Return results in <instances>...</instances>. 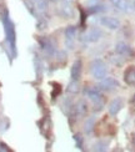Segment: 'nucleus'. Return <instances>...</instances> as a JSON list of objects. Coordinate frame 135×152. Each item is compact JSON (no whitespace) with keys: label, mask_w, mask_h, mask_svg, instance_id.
Listing matches in <instances>:
<instances>
[{"label":"nucleus","mask_w":135,"mask_h":152,"mask_svg":"<svg viewBox=\"0 0 135 152\" xmlns=\"http://www.w3.org/2000/svg\"><path fill=\"white\" fill-rule=\"evenodd\" d=\"M101 36H103V31L100 29H98V28H93V29L85 31V33L81 35V40L84 42L91 44V42L99 41Z\"/></svg>","instance_id":"7ed1b4c3"},{"label":"nucleus","mask_w":135,"mask_h":152,"mask_svg":"<svg viewBox=\"0 0 135 152\" xmlns=\"http://www.w3.org/2000/svg\"><path fill=\"white\" fill-rule=\"evenodd\" d=\"M110 3L115 6V8H118V6H119V4L121 3V0H110Z\"/></svg>","instance_id":"4be33fe9"},{"label":"nucleus","mask_w":135,"mask_h":152,"mask_svg":"<svg viewBox=\"0 0 135 152\" xmlns=\"http://www.w3.org/2000/svg\"><path fill=\"white\" fill-rule=\"evenodd\" d=\"M33 3L36 6V9L40 11H45L48 9V0H33Z\"/></svg>","instance_id":"2eb2a0df"},{"label":"nucleus","mask_w":135,"mask_h":152,"mask_svg":"<svg viewBox=\"0 0 135 152\" xmlns=\"http://www.w3.org/2000/svg\"><path fill=\"white\" fill-rule=\"evenodd\" d=\"M80 12H81V24H84V20H85V14H84V11H83V10H80Z\"/></svg>","instance_id":"5701e85b"},{"label":"nucleus","mask_w":135,"mask_h":152,"mask_svg":"<svg viewBox=\"0 0 135 152\" xmlns=\"http://www.w3.org/2000/svg\"><path fill=\"white\" fill-rule=\"evenodd\" d=\"M66 90H68L69 92H72V94H76V92L79 91V84H78V81L72 80V82H70V84L68 85Z\"/></svg>","instance_id":"f3484780"},{"label":"nucleus","mask_w":135,"mask_h":152,"mask_svg":"<svg viewBox=\"0 0 135 152\" xmlns=\"http://www.w3.org/2000/svg\"><path fill=\"white\" fill-rule=\"evenodd\" d=\"M81 70H83L81 60H80V59L75 60L74 64H73V66H72V71H70V75H72V80L79 81L80 76H81Z\"/></svg>","instance_id":"6e6552de"},{"label":"nucleus","mask_w":135,"mask_h":152,"mask_svg":"<svg viewBox=\"0 0 135 152\" xmlns=\"http://www.w3.org/2000/svg\"><path fill=\"white\" fill-rule=\"evenodd\" d=\"M86 4H88L89 6H93V5L99 4V0H86Z\"/></svg>","instance_id":"412c9836"},{"label":"nucleus","mask_w":135,"mask_h":152,"mask_svg":"<svg viewBox=\"0 0 135 152\" xmlns=\"http://www.w3.org/2000/svg\"><path fill=\"white\" fill-rule=\"evenodd\" d=\"M63 1H65V3H72V0H63Z\"/></svg>","instance_id":"b1692460"},{"label":"nucleus","mask_w":135,"mask_h":152,"mask_svg":"<svg viewBox=\"0 0 135 152\" xmlns=\"http://www.w3.org/2000/svg\"><path fill=\"white\" fill-rule=\"evenodd\" d=\"M118 87H119V82L114 77H106V76L100 80V84H99V88L103 91H114Z\"/></svg>","instance_id":"20e7f679"},{"label":"nucleus","mask_w":135,"mask_h":152,"mask_svg":"<svg viewBox=\"0 0 135 152\" xmlns=\"http://www.w3.org/2000/svg\"><path fill=\"white\" fill-rule=\"evenodd\" d=\"M121 107H123V99L121 97L114 99L110 102V105H109V107H108L109 113H110L111 116H117L118 112L121 110Z\"/></svg>","instance_id":"0eeeda50"},{"label":"nucleus","mask_w":135,"mask_h":152,"mask_svg":"<svg viewBox=\"0 0 135 152\" xmlns=\"http://www.w3.org/2000/svg\"><path fill=\"white\" fill-rule=\"evenodd\" d=\"M53 1H56V0H53Z\"/></svg>","instance_id":"bb28decb"},{"label":"nucleus","mask_w":135,"mask_h":152,"mask_svg":"<svg viewBox=\"0 0 135 152\" xmlns=\"http://www.w3.org/2000/svg\"><path fill=\"white\" fill-rule=\"evenodd\" d=\"M74 140H75V142H76V147L80 148V150H83V137H81L80 135H75V136H74Z\"/></svg>","instance_id":"6ab92c4d"},{"label":"nucleus","mask_w":135,"mask_h":152,"mask_svg":"<svg viewBox=\"0 0 135 152\" xmlns=\"http://www.w3.org/2000/svg\"><path fill=\"white\" fill-rule=\"evenodd\" d=\"M84 94H85L86 97H89L90 100H93L94 102L103 100V95L99 91V88H96V87H86L84 90Z\"/></svg>","instance_id":"1a4fd4ad"},{"label":"nucleus","mask_w":135,"mask_h":152,"mask_svg":"<svg viewBox=\"0 0 135 152\" xmlns=\"http://www.w3.org/2000/svg\"><path fill=\"white\" fill-rule=\"evenodd\" d=\"M3 25H4V31H5V37L6 41H8L9 46L11 49L13 55H16V33H15V25L11 21V19L9 16L8 10L4 11L3 15Z\"/></svg>","instance_id":"f257e3e1"},{"label":"nucleus","mask_w":135,"mask_h":152,"mask_svg":"<svg viewBox=\"0 0 135 152\" xmlns=\"http://www.w3.org/2000/svg\"><path fill=\"white\" fill-rule=\"evenodd\" d=\"M94 150L95 151H106L108 150V143L104 141H99L94 145Z\"/></svg>","instance_id":"a211bd4d"},{"label":"nucleus","mask_w":135,"mask_h":152,"mask_svg":"<svg viewBox=\"0 0 135 152\" xmlns=\"http://www.w3.org/2000/svg\"><path fill=\"white\" fill-rule=\"evenodd\" d=\"M94 127H95V117L91 116V117H89L86 121H85V125H84V130L88 135H90L91 132L94 131Z\"/></svg>","instance_id":"4468645a"},{"label":"nucleus","mask_w":135,"mask_h":152,"mask_svg":"<svg viewBox=\"0 0 135 152\" xmlns=\"http://www.w3.org/2000/svg\"><path fill=\"white\" fill-rule=\"evenodd\" d=\"M104 10H105V6L104 5L96 4V5L90 6V8L88 9V12H89V14H96V12H101V11H104Z\"/></svg>","instance_id":"dca6fc26"},{"label":"nucleus","mask_w":135,"mask_h":152,"mask_svg":"<svg viewBox=\"0 0 135 152\" xmlns=\"http://www.w3.org/2000/svg\"><path fill=\"white\" fill-rule=\"evenodd\" d=\"M115 51H117L119 55H123V56L131 55V49L129 45H126L125 42H118L117 45H115Z\"/></svg>","instance_id":"ddd939ff"},{"label":"nucleus","mask_w":135,"mask_h":152,"mask_svg":"<svg viewBox=\"0 0 135 152\" xmlns=\"http://www.w3.org/2000/svg\"><path fill=\"white\" fill-rule=\"evenodd\" d=\"M75 35H76V26H69L65 29V45L69 49H73Z\"/></svg>","instance_id":"423d86ee"},{"label":"nucleus","mask_w":135,"mask_h":152,"mask_svg":"<svg viewBox=\"0 0 135 152\" xmlns=\"http://www.w3.org/2000/svg\"><path fill=\"white\" fill-rule=\"evenodd\" d=\"M133 101H134V102H135V95H134V99H133Z\"/></svg>","instance_id":"a878e982"},{"label":"nucleus","mask_w":135,"mask_h":152,"mask_svg":"<svg viewBox=\"0 0 135 152\" xmlns=\"http://www.w3.org/2000/svg\"><path fill=\"white\" fill-rule=\"evenodd\" d=\"M133 5H134V9H135V0H134V3H133Z\"/></svg>","instance_id":"393cba45"},{"label":"nucleus","mask_w":135,"mask_h":152,"mask_svg":"<svg viewBox=\"0 0 135 152\" xmlns=\"http://www.w3.org/2000/svg\"><path fill=\"white\" fill-rule=\"evenodd\" d=\"M124 81L126 85L135 86V66H129L124 72Z\"/></svg>","instance_id":"9d476101"},{"label":"nucleus","mask_w":135,"mask_h":152,"mask_svg":"<svg viewBox=\"0 0 135 152\" xmlns=\"http://www.w3.org/2000/svg\"><path fill=\"white\" fill-rule=\"evenodd\" d=\"M108 67L106 64L101 59H95L90 64V74L95 80H101L106 76Z\"/></svg>","instance_id":"f03ea898"},{"label":"nucleus","mask_w":135,"mask_h":152,"mask_svg":"<svg viewBox=\"0 0 135 152\" xmlns=\"http://www.w3.org/2000/svg\"><path fill=\"white\" fill-rule=\"evenodd\" d=\"M74 111L78 116H85L88 113V104L85 100H79L74 106Z\"/></svg>","instance_id":"9b49d317"},{"label":"nucleus","mask_w":135,"mask_h":152,"mask_svg":"<svg viewBox=\"0 0 135 152\" xmlns=\"http://www.w3.org/2000/svg\"><path fill=\"white\" fill-rule=\"evenodd\" d=\"M9 152V151H11L9 147H8V145L6 143H3V142H0V152Z\"/></svg>","instance_id":"aec40b11"},{"label":"nucleus","mask_w":135,"mask_h":152,"mask_svg":"<svg viewBox=\"0 0 135 152\" xmlns=\"http://www.w3.org/2000/svg\"><path fill=\"white\" fill-rule=\"evenodd\" d=\"M39 42H40V46H41V49L44 50L46 54H49V55H53L54 53H55V48H54V44L51 42L49 39H46V37H43V39H40L39 40Z\"/></svg>","instance_id":"f8f14e48"},{"label":"nucleus","mask_w":135,"mask_h":152,"mask_svg":"<svg viewBox=\"0 0 135 152\" xmlns=\"http://www.w3.org/2000/svg\"><path fill=\"white\" fill-rule=\"evenodd\" d=\"M100 24L110 30H118L120 28V20L114 16H103L100 18Z\"/></svg>","instance_id":"39448f33"}]
</instances>
